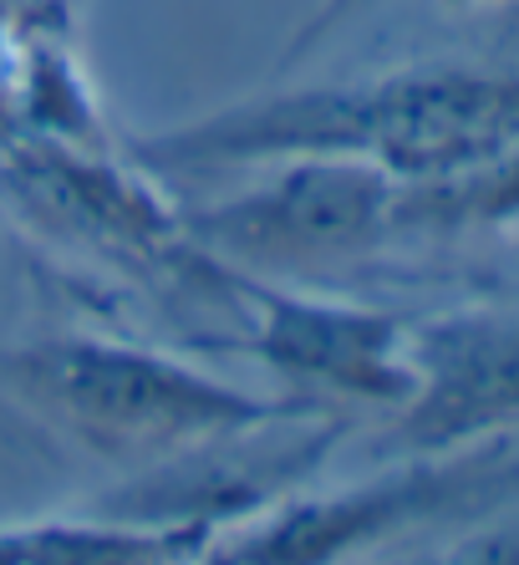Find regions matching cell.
<instances>
[{
    "label": "cell",
    "mask_w": 519,
    "mask_h": 565,
    "mask_svg": "<svg viewBox=\"0 0 519 565\" xmlns=\"http://www.w3.org/2000/svg\"><path fill=\"white\" fill-rule=\"evenodd\" d=\"M519 143V72L423 62L362 82L260 93L158 138L138 158L158 179L265 169L280 158H357L398 184L479 169Z\"/></svg>",
    "instance_id": "cell-1"
},
{
    "label": "cell",
    "mask_w": 519,
    "mask_h": 565,
    "mask_svg": "<svg viewBox=\"0 0 519 565\" xmlns=\"http://www.w3.org/2000/svg\"><path fill=\"white\" fill-rule=\"evenodd\" d=\"M306 408L321 403L250 393L220 372L128 337L52 331L0 342V413L123 479Z\"/></svg>",
    "instance_id": "cell-2"
},
{
    "label": "cell",
    "mask_w": 519,
    "mask_h": 565,
    "mask_svg": "<svg viewBox=\"0 0 519 565\" xmlns=\"http://www.w3.org/2000/svg\"><path fill=\"white\" fill-rule=\"evenodd\" d=\"M519 484V438H489L454 454H413L362 484L311 494V484L224 530L199 565H351L392 540L479 510Z\"/></svg>",
    "instance_id": "cell-3"
},
{
    "label": "cell",
    "mask_w": 519,
    "mask_h": 565,
    "mask_svg": "<svg viewBox=\"0 0 519 565\" xmlns=\"http://www.w3.org/2000/svg\"><path fill=\"white\" fill-rule=\"evenodd\" d=\"M398 179L357 158H280L250 189L183 214V230L230 270L321 276L398 235Z\"/></svg>",
    "instance_id": "cell-4"
},
{
    "label": "cell",
    "mask_w": 519,
    "mask_h": 565,
    "mask_svg": "<svg viewBox=\"0 0 519 565\" xmlns=\"http://www.w3.org/2000/svg\"><path fill=\"white\" fill-rule=\"evenodd\" d=\"M240 337L234 352L255 356L265 372L290 382L296 397H311L337 413H382L388 418L413 387L403 316L377 311L341 296H311L240 270Z\"/></svg>",
    "instance_id": "cell-5"
},
{
    "label": "cell",
    "mask_w": 519,
    "mask_h": 565,
    "mask_svg": "<svg viewBox=\"0 0 519 565\" xmlns=\"http://www.w3.org/2000/svg\"><path fill=\"white\" fill-rule=\"evenodd\" d=\"M347 428L351 418L331 408L286 413V418L224 434L204 448H189L148 473H133L92 510L133 520V525H194L224 535L300 494L326 469Z\"/></svg>",
    "instance_id": "cell-6"
},
{
    "label": "cell",
    "mask_w": 519,
    "mask_h": 565,
    "mask_svg": "<svg viewBox=\"0 0 519 565\" xmlns=\"http://www.w3.org/2000/svg\"><path fill=\"white\" fill-rule=\"evenodd\" d=\"M413 387L388 413L392 459L454 454L519 428V306H464L407 327Z\"/></svg>",
    "instance_id": "cell-7"
},
{
    "label": "cell",
    "mask_w": 519,
    "mask_h": 565,
    "mask_svg": "<svg viewBox=\"0 0 519 565\" xmlns=\"http://www.w3.org/2000/svg\"><path fill=\"white\" fill-rule=\"evenodd\" d=\"M214 540L194 525H133L87 510L0 525V565H199Z\"/></svg>",
    "instance_id": "cell-8"
},
{
    "label": "cell",
    "mask_w": 519,
    "mask_h": 565,
    "mask_svg": "<svg viewBox=\"0 0 519 565\" xmlns=\"http://www.w3.org/2000/svg\"><path fill=\"white\" fill-rule=\"evenodd\" d=\"M519 220V143L454 179L398 189V235H458Z\"/></svg>",
    "instance_id": "cell-9"
},
{
    "label": "cell",
    "mask_w": 519,
    "mask_h": 565,
    "mask_svg": "<svg viewBox=\"0 0 519 565\" xmlns=\"http://www.w3.org/2000/svg\"><path fill=\"white\" fill-rule=\"evenodd\" d=\"M413 565H519V525L464 535L458 545L428 555V561H413Z\"/></svg>",
    "instance_id": "cell-10"
},
{
    "label": "cell",
    "mask_w": 519,
    "mask_h": 565,
    "mask_svg": "<svg viewBox=\"0 0 519 565\" xmlns=\"http://www.w3.org/2000/svg\"><path fill=\"white\" fill-rule=\"evenodd\" d=\"M443 6H454V11H489V6H505V0H443Z\"/></svg>",
    "instance_id": "cell-11"
},
{
    "label": "cell",
    "mask_w": 519,
    "mask_h": 565,
    "mask_svg": "<svg viewBox=\"0 0 519 565\" xmlns=\"http://www.w3.org/2000/svg\"><path fill=\"white\" fill-rule=\"evenodd\" d=\"M66 6H72V11H82V6H92V0H66Z\"/></svg>",
    "instance_id": "cell-12"
}]
</instances>
